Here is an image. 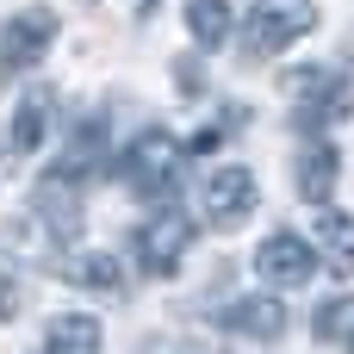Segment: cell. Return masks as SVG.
<instances>
[{"label": "cell", "mask_w": 354, "mask_h": 354, "mask_svg": "<svg viewBox=\"0 0 354 354\" xmlns=\"http://www.w3.org/2000/svg\"><path fill=\"white\" fill-rule=\"evenodd\" d=\"M180 143H174V131H162V124H149V131H137L131 137V149L118 156V174H124V187L143 199V205H174L180 199Z\"/></svg>", "instance_id": "1"}, {"label": "cell", "mask_w": 354, "mask_h": 354, "mask_svg": "<svg viewBox=\"0 0 354 354\" xmlns=\"http://www.w3.org/2000/svg\"><path fill=\"white\" fill-rule=\"evenodd\" d=\"M286 87H292V118H299V131H324V124L354 118V81H348V68L311 62V68H292Z\"/></svg>", "instance_id": "2"}, {"label": "cell", "mask_w": 354, "mask_h": 354, "mask_svg": "<svg viewBox=\"0 0 354 354\" xmlns=\"http://www.w3.org/2000/svg\"><path fill=\"white\" fill-rule=\"evenodd\" d=\"M317 31V6L311 0H255L249 19H243V56L249 62H268L280 50H292L299 37Z\"/></svg>", "instance_id": "3"}, {"label": "cell", "mask_w": 354, "mask_h": 354, "mask_svg": "<svg viewBox=\"0 0 354 354\" xmlns=\"http://www.w3.org/2000/svg\"><path fill=\"white\" fill-rule=\"evenodd\" d=\"M193 249V218H180V205H162L156 218H143L137 224V236H131V255H137V268L143 274H156V280H168L174 268H180V255Z\"/></svg>", "instance_id": "4"}, {"label": "cell", "mask_w": 354, "mask_h": 354, "mask_svg": "<svg viewBox=\"0 0 354 354\" xmlns=\"http://www.w3.org/2000/svg\"><path fill=\"white\" fill-rule=\"evenodd\" d=\"M50 44H56V12H50V6H25V12H12V19L0 25V75H25V68H37V62L50 56Z\"/></svg>", "instance_id": "5"}, {"label": "cell", "mask_w": 354, "mask_h": 354, "mask_svg": "<svg viewBox=\"0 0 354 354\" xmlns=\"http://www.w3.org/2000/svg\"><path fill=\"white\" fill-rule=\"evenodd\" d=\"M199 205H205V224H212V230H236V224L255 212V174L236 168V162L212 168L205 187H199Z\"/></svg>", "instance_id": "6"}, {"label": "cell", "mask_w": 354, "mask_h": 354, "mask_svg": "<svg viewBox=\"0 0 354 354\" xmlns=\"http://www.w3.org/2000/svg\"><path fill=\"white\" fill-rule=\"evenodd\" d=\"M255 274H261L268 286L292 292V286H305V280L317 274V255H311V243H305V236H292V230H274V236L255 249Z\"/></svg>", "instance_id": "7"}, {"label": "cell", "mask_w": 354, "mask_h": 354, "mask_svg": "<svg viewBox=\"0 0 354 354\" xmlns=\"http://www.w3.org/2000/svg\"><path fill=\"white\" fill-rule=\"evenodd\" d=\"M100 168H106V118H81V124H75V137H68V149L56 156L50 180L81 187V180H93Z\"/></svg>", "instance_id": "8"}, {"label": "cell", "mask_w": 354, "mask_h": 354, "mask_svg": "<svg viewBox=\"0 0 354 354\" xmlns=\"http://www.w3.org/2000/svg\"><path fill=\"white\" fill-rule=\"evenodd\" d=\"M218 324H224L230 336H249V342H280V336H286V305H280L274 292H261V299H236V305L218 311Z\"/></svg>", "instance_id": "9"}, {"label": "cell", "mask_w": 354, "mask_h": 354, "mask_svg": "<svg viewBox=\"0 0 354 354\" xmlns=\"http://www.w3.org/2000/svg\"><path fill=\"white\" fill-rule=\"evenodd\" d=\"M50 124H56V87H25V100L12 106V131H6V143L19 149V156H31L44 137H50Z\"/></svg>", "instance_id": "10"}, {"label": "cell", "mask_w": 354, "mask_h": 354, "mask_svg": "<svg viewBox=\"0 0 354 354\" xmlns=\"http://www.w3.org/2000/svg\"><path fill=\"white\" fill-rule=\"evenodd\" d=\"M299 199H311V205H330V193H336V180H342V156H336V143H324V137H311L305 149H299Z\"/></svg>", "instance_id": "11"}, {"label": "cell", "mask_w": 354, "mask_h": 354, "mask_svg": "<svg viewBox=\"0 0 354 354\" xmlns=\"http://www.w3.org/2000/svg\"><path fill=\"white\" fill-rule=\"evenodd\" d=\"M317 249H324V268L336 280H354V212L317 205Z\"/></svg>", "instance_id": "12"}, {"label": "cell", "mask_w": 354, "mask_h": 354, "mask_svg": "<svg viewBox=\"0 0 354 354\" xmlns=\"http://www.w3.org/2000/svg\"><path fill=\"white\" fill-rule=\"evenodd\" d=\"M37 218H44V230L56 236V243H75L81 236V193L75 187H62V180H37V205H31Z\"/></svg>", "instance_id": "13"}, {"label": "cell", "mask_w": 354, "mask_h": 354, "mask_svg": "<svg viewBox=\"0 0 354 354\" xmlns=\"http://www.w3.org/2000/svg\"><path fill=\"white\" fill-rule=\"evenodd\" d=\"M62 274H68L75 286H87V292H124V268H118V255H106V249L68 255V261H62Z\"/></svg>", "instance_id": "14"}, {"label": "cell", "mask_w": 354, "mask_h": 354, "mask_svg": "<svg viewBox=\"0 0 354 354\" xmlns=\"http://www.w3.org/2000/svg\"><path fill=\"white\" fill-rule=\"evenodd\" d=\"M187 31H193L199 50H224V37L236 31L230 0H187Z\"/></svg>", "instance_id": "15"}, {"label": "cell", "mask_w": 354, "mask_h": 354, "mask_svg": "<svg viewBox=\"0 0 354 354\" xmlns=\"http://www.w3.org/2000/svg\"><path fill=\"white\" fill-rule=\"evenodd\" d=\"M50 354H100V317H87V311H62V317H50Z\"/></svg>", "instance_id": "16"}, {"label": "cell", "mask_w": 354, "mask_h": 354, "mask_svg": "<svg viewBox=\"0 0 354 354\" xmlns=\"http://www.w3.org/2000/svg\"><path fill=\"white\" fill-rule=\"evenodd\" d=\"M348 330H354V299L317 305V317H311V336H317V342H348Z\"/></svg>", "instance_id": "17"}, {"label": "cell", "mask_w": 354, "mask_h": 354, "mask_svg": "<svg viewBox=\"0 0 354 354\" xmlns=\"http://www.w3.org/2000/svg\"><path fill=\"white\" fill-rule=\"evenodd\" d=\"M19 305H25L19 268H12V261H0V324H12V317H19Z\"/></svg>", "instance_id": "18"}, {"label": "cell", "mask_w": 354, "mask_h": 354, "mask_svg": "<svg viewBox=\"0 0 354 354\" xmlns=\"http://www.w3.org/2000/svg\"><path fill=\"white\" fill-rule=\"evenodd\" d=\"M143 354H212L205 342H180V336H162V342H149Z\"/></svg>", "instance_id": "19"}, {"label": "cell", "mask_w": 354, "mask_h": 354, "mask_svg": "<svg viewBox=\"0 0 354 354\" xmlns=\"http://www.w3.org/2000/svg\"><path fill=\"white\" fill-rule=\"evenodd\" d=\"M174 68H180V93H199V62H193V56H180Z\"/></svg>", "instance_id": "20"}, {"label": "cell", "mask_w": 354, "mask_h": 354, "mask_svg": "<svg viewBox=\"0 0 354 354\" xmlns=\"http://www.w3.org/2000/svg\"><path fill=\"white\" fill-rule=\"evenodd\" d=\"M342 348H348V354H354V330H348V342H342Z\"/></svg>", "instance_id": "21"}, {"label": "cell", "mask_w": 354, "mask_h": 354, "mask_svg": "<svg viewBox=\"0 0 354 354\" xmlns=\"http://www.w3.org/2000/svg\"><path fill=\"white\" fill-rule=\"evenodd\" d=\"M37 354H50V348H37Z\"/></svg>", "instance_id": "22"}]
</instances>
